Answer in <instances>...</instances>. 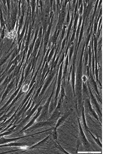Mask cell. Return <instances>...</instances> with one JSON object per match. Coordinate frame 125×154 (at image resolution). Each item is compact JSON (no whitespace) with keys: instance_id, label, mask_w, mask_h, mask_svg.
<instances>
[{"instance_id":"cell-1","label":"cell","mask_w":125,"mask_h":154,"mask_svg":"<svg viewBox=\"0 0 125 154\" xmlns=\"http://www.w3.org/2000/svg\"><path fill=\"white\" fill-rule=\"evenodd\" d=\"M52 123H53V122L52 121H40L35 124L33 126V128L36 129L41 128L42 127L52 125Z\"/></svg>"},{"instance_id":"cell-2","label":"cell","mask_w":125,"mask_h":154,"mask_svg":"<svg viewBox=\"0 0 125 154\" xmlns=\"http://www.w3.org/2000/svg\"><path fill=\"white\" fill-rule=\"evenodd\" d=\"M71 112V110L70 109L69 110L65 112V114L63 115V116L59 120L55 128H57V127H58V126H60L63 123L64 121L66 119L67 117L70 115V113Z\"/></svg>"},{"instance_id":"cell-3","label":"cell","mask_w":125,"mask_h":154,"mask_svg":"<svg viewBox=\"0 0 125 154\" xmlns=\"http://www.w3.org/2000/svg\"><path fill=\"white\" fill-rule=\"evenodd\" d=\"M60 114V112L58 110V108L56 109L55 110L52 114L51 117H50L49 121H52V120H54L56 119L58 117Z\"/></svg>"},{"instance_id":"cell-4","label":"cell","mask_w":125,"mask_h":154,"mask_svg":"<svg viewBox=\"0 0 125 154\" xmlns=\"http://www.w3.org/2000/svg\"><path fill=\"white\" fill-rule=\"evenodd\" d=\"M83 26H82V29H81V31L80 33V37H79V42H80L81 41V40L83 36Z\"/></svg>"},{"instance_id":"cell-5","label":"cell","mask_w":125,"mask_h":154,"mask_svg":"<svg viewBox=\"0 0 125 154\" xmlns=\"http://www.w3.org/2000/svg\"><path fill=\"white\" fill-rule=\"evenodd\" d=\"M56 129V128H55L53 134L54 138L55 139H57V133Z\"/></svg>"},{"instance_id":"cell-6","label":"cell","mask_w":125,"mask_h":154,"mask_svg":"<svg viewBox=\"0 0 125 154\" xmlns=\"http://www.w3.org/2000/svg\"><path fill=\"white\" fill-rule=\"evenodd\" d=\"M97 25L96 23H95L94 26V32H96L97 30Z\"/></svg>"},{"instance_id":"cell-7","label":"cell","mask_w":125,"mask_h":154,"mask_svg":"<svg viewBox=\"0 0 125 154\" xmlns=\"http://www.w3.org/2000/svg\"><path fill=\"white\" fill-rule=\"evenodd\" d=\"M3 29L2 30V32L1 36L2 37V38H3V37L4 36V28H3Z\"/></svg>"},{"instance_id":"cell-8","label":"cell","mask_w":125,"mask_h":154,"mask_svg":"<svg viewBox=\"0 0 125 154\" xmlns=\"http://www.w3.org/2000/svg\"><path fill=\"white\" fill-rule=\"evenodd\" d=\"M83 5L82 4L80 9V13L81 14H82V13L83 11Z\"/></svg>"},{"instance_id":"cell-9","label":"cell","mask_w":125,"mask_h":154,"mask_svg":"<svg viewBox=\"0 0 125 154\" xmlns=\"http://www.w3.org/2000/svg\"><path fill=\"white\" fill-rule=\"evenodd\" d=\"M90 36L91 35H89L88 37V38H87V44H88L89 42V41H90Z\"/></svg>"},{"instance_id":"cell-10","label":"cell","mask_w":125,"mask_h":154,"mask_svg":"<svg viewBox=\"0 0 125 154\" xmlns=\"http://www.w3.org/2000/svg\"><path fill=\"white\" fill-rule=\"evenodd\" d=\"M75 33H74L73 34V35H72V38H71V41H73L74 39V37H75Z\"/></svg>"},{"instance_id":"cell-11","label":"cell","mask_w":125,"mask_h":154,"mask_svg":"<svg viewBox=\"0 0 125 154\" xmlns=\"http://www.w3.org/2000/svg\"><path fill=\"white\" fill-rule=\"evenodd\" d=\"M82 18L81 17L80 19V21H79V28L80 27V26L81 24L82 23Z\"/></svg>"},{"instance_id":"cell-12","label":"cell","mask_w":125,"mask_h":154,"mask_svg":"<svg viewBox=\"0 0 125 154\" xmlns=\"http://www.w3.org/2000/svg\"><path fill=\"white\" fill-rule=\"evenodd\" d=\"M70 15H69V14H68V15H67V22H68L69 21V20H70Z\"/></svg>"}]
</instances>
